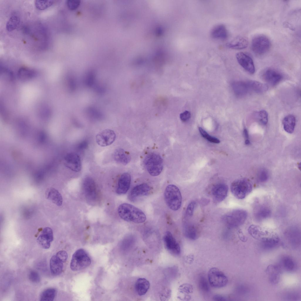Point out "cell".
I'll use <instances>...</instances> for the list:
<instances>
[{
    "label": "cell",
    "mask_w": 301,
    "mask_h": 301,
    "mask_svg": "<svg viewBox=\"0 0 301 301\" xmlns=\"http://www.w3.org/2000/svg\"><path fill=\"white\" fill-rule=\"evenodd\" d=\"M118 212L120 217L127 222L141 223L146 220V215L141 210L128 203L121 204Z\"/></svg>",
    "instance_id": "obj_1"
},
{
    "label": "cell",
    "mask_w": 301,
    "mask_h": 301,
    "mask_svg": "<svg viewBox=\"0 0 301 301\" xmlns=\"http://www.w3.org/2000/svg\"><path fill=\"white\" fill-rule=\"evenodd\" d=\"M165 202L168 208L173 211H176L180 208L182 197L180 191L176 185L170 184L166 187L164 193Z\"/></svg>",
    "instance_id": "obj_2"
},
{
    "label": "cell",
    "mask_w": 301,
    "mask_h": 301,
    "mask_svg": "<svg viewBox=\"0 0 301 301\" xmlns=\"http://www.w3.org/2000/svg\"><path fill=\"white\" fill-rule=\"evenodd\" d=\"M252 189L251 182L245 178L234 181L230 186L232 193L235 197L239 199L245 198L251 192Z\"/></svg>",
    "instance_id": "obj_3"
},
{
    "label": "cell",
    "mask_w": 301,
    "mask_h": 301,
    "mask_svg": "<svg viewBox=\"0 0 301 301\" xmlns=\"http://www.w3.org/2000/svg\"><path fill=\"white\" fill-rule=\"evenodd\" d=\"M144 163L148 171L152 176H158L161 172L163 160L158 154L155 153H149L145 158Z\"/></svg>",
    "instance_id": "obj_4"
},
{
    "label": "cell",
    "mask_w": 301,
    "mask_h": 301,
    "mask_svg": "<svg viewBox=\"0 0 301 301\" xmlns=\"http://www.w3.org/2000/svg\"><path fill=\"white\" fill-rule=\"evenodd\" d=\"M247 213L241 209L233 210L225 215L223 218L225 223L230 228H236L242 225L245 221Z\"/></svg>",
    "instance_id": "obj_5"
},
{
    "label": "cell",
    "mask_w": 301,
    "mask_h": 301,
    "mask_svg": "<svg viewBox=\"0 0 301 301\" xmlns=\"http://www.w3.org/2000/svg\"><path fill=\"white\" fill-rule=\"evenodd\" d=\"M91 263V259L87 253L83 249H80L73 254L70 267L72 270L78 271L87 267Z\"/></svg>",
    "instance_id": "obj_6"
},
{
    "label": "cell",
    "mask_w": 301,
    "mask_h": 301,
    "mask_svg": "<svg viewBox=\"0 0 301 301\" xmlns=\"http://www.w3.org/2000/svg\"><path fill=\"white\" fill-rule=\"evenodd\" d=\"M271 45L270 41L267 37L264 35H259L255 36L252 39L251 48L255 55L261 56L269 51Z\"/></svg>",
    "instance_id": "obj_7"
},
{
    "label": "cell",
    "mask_w": 301,
    "mask_h": 301,
    "mask_svg": "<svg viewBox=\"0 0 301 301\" xmlns=\"http://www.w3.org/2000/svg\"><path fill=\"white\" fill-rule=\"evenodd\" d=\"M208 277L210 284L215 288L223 287L226 285L228 282L226 276L216 267H212L209 270Z\"/></svg>",
    "instance_id": "obj_8"
},
{
    "label": "cell",
    "mask_w": 301,
    "mask_h": 301,
    "mask_svg": "<svg viewBox=\"0 0 301 301\" xmlns=\"http://www.w3.org/2000/svg\"><path fill=\"white\" fill-rule=\"evenodd\" d=\"M65 166L73 171L78 172L81 169L82 165L79 155L74 152L67 153L64 157Z\"/></svg>",
    "instance_id": "obj_9"
},
{
    "label": "cell",
    "mask_w": 301,
    "mask_h": 301,
    "mask_svg": "<svg viewBox=\"0 0 301 301\" xmlns=\"http://www.w3.org/2000/svg\"><path fill=\"white\" fill-rule=\"evenodd\" d=\"M116 138V134L113 131L106 129L101 131L96 135V140L99 146L105 147L112 144Z\"/></svg>",
    "instance_id": "obj_10"
},
{
    "label": "cell",
    "mask_w": 301,
    "mask_h": 301,
    "mask_svg": "<svg viewBox=\"0 0 301 301\" xmlns=\"http://www.w3.org/2000/svg\"><path fill=\"white\" fill-rule=\"evenodd\" d=\"M236 57L238 63L246 71L251 74L254 73L255 68L254 63L250 56L240 52L236 54Z\"/></svg>",
    "instance_id": "obj_11"
},
{
    "label": "cell",
    "mask_w": 301,
    "mask_h": 301,
    "mask_svg": "<svg viewBox=\"0 0 301 301\" xmlns=\"http://www.w3.org/2000/svg\"><path fill=\"white\" fill-rule=\"evenodd\" d=\"M163 241L165 247L170 253L176 255L180 253V246L170 231H168L165 233Z\"/></svg>",
    "instance_id": "obj_12"
},
{
    "label": "cell",
    "mask_w": 301,
    "mask_h": 301,
    "mask_svg": "<svg viewBox=\"0 0 301 301\" xmlns=\"http://www.w3.org/2000/svg\"><path fill=\"white\" fill-rule=\"evenodd\" d=\"M150 190V186L146 183L137 185L131 190L128 196L129 199L132 201H134L138 198L148 195Z\"/></svg>",
    "instance_id": "obj_13"
},
{
    "label": "cell",
    "mask_w": 301,
    "mask_h": 301,
    "mask_svg": "<svg viewBox=\"0 0 301 301\" xmlns=\"http://www.w3.org/2000/svg\"><path fill=\"white\" fill-rule=\"evenodd\" d=\"M53 239L52 230L50 228L46 227L44 228L38 238L37 241L42 247L45 249H47L50 248L51 243Z\"/></svg>",
    "instance_id": "obj_14"
},
{
    "label": "cell",
    "mask_w": 301,
    "mask_h": 301,
    "mask_svg": "<svg viewBox=\"0 0 301 301\" xmlns=\"http://www.w3.org/2000/svg\"><path fill=\"white\" fill-rule=\"evenodd\" d=\"M228 192L227 185L223 183H219L214 185L212 189L211 192L214 200L219 203L226 197Z\"/></svg>",
    "instance_id": "obj_15"
},
{
    "label": "cell",
    "mask_w": 301,
    "mask_h": 301,
    "mask_svg": "<svg viewBox=\"0 0 301 301\" xmlns=\"http://www.w3.org/2000/svg\"><path fill=\"white\" fill-rule=\"evenodd\" d=\"M83 186L87 198L91 200H95L96 197V191L95 183L93 180L90 177H86L83 180Z\"/></svg>",
    "instance_id": "obj_16"
},
{
    "label": "cell",
    "mask_w": 301,
    "mask_h": 301,
    "mask_svg": "<svg viewBox=\"0 0 301 301\" xmlns=\"http://www.w3.org/2000/svg\"><path fill=\"white\" fill-rule=\"evenodd\" d=\"M263 79L270 84L275 86L278 84L282 79V75L277 70L268 68L263 72L262 75Z\"/></svg>",
    "instance_id": "obj_17"
},
{
    "label": "cell",
    "mask_w": 301,
    "mask_h": 301,
    "mask_svg": "<svg viewBox=\"0 0 301 301\" xmlns=\"http://www.w3.org/2000/svg\"><path fill=\"white\" fill-rule=\"evenodd\" d=\"M131 176L128 173H123L120 177L116 190L119 195L126 194L131 184Z\"/></svg>",
    "instance_id": "obj_18"
},
{
    "label": "cell",
    "mask_w": 301,
    "mask_h": 301,
    "mask_svg": "<svg viewBox=\"0 0 301 301\" xmlns=\"http://www.w3.org/2000/svg\"><path fill=\"white\" fill-rule=\"evenodd\" d=\"M46 198L58 206H61L63 202V198L60 193L53 188H47L45 192Z\"/></svg>",
    "instance_id": "obj_19"
},
{
    "label": "cell",
    "mask_w": 301,
    "mask_h": 301,
    "mask_svg": "<svg viewBox=\"0 0 301 301\" xmlns=\"http://www.w3.org/2000/svg\"><path fill=\"white\" fill-rule=\"evenodd\" d=\"M113 158L117 163L123 165L127 164L131 160L129 153L121 148H117L114 151Z\"/></svg>",
    "instance_id": "obj_20"
},
{
    "label": "cell",
    "mask_w": 301,
    "mask_h": 301,
    "mask_svg": "<svg viewBox=\"0 0 301 301\" xmlns=\"http://www.w3.org/2000/svg\"><path fill=\"white\" fill-rule=\"evenodd\" d=\"M210 35L213 39L224 40L227 38L228 34L225 26L223 25L220 24L215 26L212 29Z\"/></svg>",
    "instance_id": "obj_21"
},
{
    "label": "cell",
    "mask_w": 301,
    "mask_h": 301,
    "mask_svg": "<svg viewBox=\"0 0 301 301\" xmlns=\"http://www.w3.org/2000/svg\"><path fill=\"white\" fill-rule=\"evenodd\" d=\"M265 272L268 276L269 280L271 283L276 284L278 282L280 273L278 266L275 265H270L267 268Z\"/></svg>",
    "instance_id": "obj_22"
},
{
    "label": "cell",
    "mask_w": 301,
    "mask_h": 301,
    "mask_svg": "<svg viewBox=\"0 0 301 301\" xmlns=\"http://www.w3.org/2000/svg\"><path fill=\"white\" fill-rule=\"evenodd\" d=\"M248 45V40L243 37L238 36L228 43L227 46L230 49H242L247 48Z\"/></svg>",
    "instance_id": "obj_23"
},
{
    "label": "cell",
    "mask_w": 301,
    "mask_h": 301,
    "mask_svg": "<svg viewBox=\"0 0 301 301\" xmlns=\"http://www.w3.org/2000/svg\"><path fill=\"white\" fill-rule=\"evenodd\" d=\"M150 286L149 281L146 279L140 278L136 280L135 288L136 292L139 296H143L147 293Z\"/></svg>",
    "instance_id": "obj_24"
},
{
    "label": "cell",
    "mask_w": 301,
    "mask_h": 301,
    "mask_svg": "<svg viewBox=\"0 0 301 301\" xmlns=\"http://www.w3.org/2000/svg\"><path fill=\"white\" fill-rule=\"evenodd\" d=\"M50 267L51 273L53 275H60L62 271L63 262L59 260L55 255H53L50 261Z\"/></svg>",
    "instance_id": "obj_25"
},
{
    "label": "cell",
    "mask_w": 301,
    "mask_h": 301,
    "mask_svg": "<svg viewBox=\"0 0 301 301\" xmlns=\"http://www.w3.org/2000/svg\"><path fill=\"white\" fill-rule=\"evenodd\" d=\"M183 232L185 236L191 240H195L198 236L196 227L191 223H184L183 226Z\"/></svg>",
    "instance_id": "obj_26"
},
{
    "label": "cell",
    "mask_w": 301,
    "mask_h": 301,
    "mask_svg": "<svg viewBox=\"0 0 301 301\" xmlns=\"http://www.w3.org/2000/svg\"><path fill=\"white\" fill-rule=\"evenodd\" d=\"M247 82L250 91L261 93L266 92L268 89V86L265 83L255 81H250Z\"/></svg>",
    "instance_id": "obj_27"
},
{
    "label": "cell",
    "mask_w": 301,
    "mask_h": 301,
    "mask_svg": "<svg viewBox=\"0 0 301 301\" xmlns=\"http://www.w3.org/2000/svg\"><path fill=\"white\" fill-rule=\"evenodd\" d=\"M282 123L285 131L288 133H292L293 132L295 125V118L292 115H288L284 118Z\"/></svg>",
    "instance_id": "obj_28"
},
{
    "label": "cell",
    "mask_w": 301,
    "mask_h": 301,
    "mask_svg": "<svg viewBox=\"0 0 301 301\" xmlns=\"http://www.w3.org/2000/svg\"><path fill=\"white\" fill-rule=\"evenodd\" d=\"M233 86L235 93L239 96L245 95L250 91L247 81L237 82Z\"/></svg>",
    "instance_id": "obj_29"
},
{
    "label": "cell",
    "mask_w": 301,
    "mask_h": 301,
    "mask_svg": "<svg viewBox=\"0 0 301 301\" xmlns=\"http://www.w3.org/2000/svg\"><path fill=\"white\" fill-rule=\"evenodd\" d=\"M271 211L268 207L262 206L258 208L255 213V216L258 221H261L269 217Z\"/></svg>",
    "instance_id": "obj_30"
},
{
    "label": "cell",
    "mask_w": 301,
    "mask_h": 301,
    "mask_svg": "<svg viewBox=\"0 0 301 301\" xmlns=\"http://www.w3.org/2000/svg\"><path fill=\"white\" fill-rule=\"evenodd\" d=\"M20 22L19 17L17 15L13 14L10 16L6 24V30L9 32L15 29L19 25Z\"/></svg>",
    "instance_id": "obj_31"
},
{
    "label": "cell",
    "mask_w": 301,
    "mask_h": 301,
    "mask_svg": "<svg viewBox=\"0 0 301 301\" xmlns=\"http://www.w3.org/2000/svg\"><path fill=\"white\" fill-rule=\"evenodd\" d=\"M56 294V290L52 288H48L44 290L41 294L40 300L45 301H53Z\"/></svg>",
    "instance_id": "obj_32"
},
{
    "label": "cell",
    "mask_w": 301,
    "mask_h": 301,
    "mask_svg": "<svg viewBox=\"0 0 301 301\" xmlns=\"http://www.w3.org/2000/svg\"><path fill=\"white\" fill-rule=\"evenodd\" d=\"M35 74L36 72L33 70L25 67L20 68L18 72L19 77L23 80L31 78L35 76Z\"/></svg>",
    "instance_id": "obj_33"
},
{
    "label": "cell",
    "mask_w": 301,
    "mask_h": 301,
    "mask_svg": "<svg viewBox=\"0 0 301 301\" xmlns=\"http://www.w3.org/2000/svg\"><path fill=\"white\" fill-rule=\"evenodd\" d=\"M279 239L278 236L274 235L271 237L262 238V245L267 248H271L275 246L278 243Z\"/></svg>",
    "instance_id": "obj_34"
},
{
    "label": "cell",
    "mask_w": 301,
    "mask_h": 301,
    "mask_svg": "<svg viewBox=\"0 0 301 301\" xmlns=\"http://www.w3.org/2000/svg\"><path fill=\"white\" fill-rule=\"evenodd\" d=\"M54 2L53 0H36L35 1V5L36 9L42 10L52 6Z\"/></svg>",
    "instance_id": "obj_35"
},
{
    "label": "cell",
    "mask_w": 301,
    "mask_h": 301,
    "mask_svg": "<svg viewBox=\"0 0 301 301\" xmlns=\"http://www.w3.org/2000/svg\"><path fill=\"white\" fill-rule=\"evenodd\" d=\"M282 263L284 268L287 271H291L295 268V264L294 262L289 257H284L282 260Z\"/></svg>",
    "instance_id": "obj_36"
},
{
    "label": "cell",
    "mask_w": 301,
    "mask_h": 301,
    "mask_svg": "<svg viewBox=\"0 0 301 301\" xmlns=\"http://www.w3.org/2000/svg\"><path fill=\"white\" fill-rule=\"evenodd\" d=\"M256 114L257 119L260 123L263 125L267 124L268 121V114L266 111H260Z\"/></svg>",
    "instance_id": "obj_37"
},
{
    "label": "cell",
    "mask_w": 301,
    "mask_h": 301,
    "mask_svg": "<svg viewBox=\"0 0 301 301\" xmlns=\"http://www.w3.org/2000/svg\"><path fill=\"white\" fill-rule=\"evenodd\" d=\"M199 131L201 136L208 141L212 143H218L220 141L217 138L210 135L208 133L201 127L198 128Z\"/></svg>",
    "instance_id": "obj_38"
},
{
    "label": "cell",
    "mask_w": 301,
    "mask_h": 301,
    "mask_svg": "<svg viewBox=\"0 0 301 301\" xmlns=\"http://www.w3.org/2000/svg\"><path fill=\"white\" fill-rule=\"evenodd\" d=\"M249 233L254 238H257L262 233L261 228L259 226L252 225L248 228Z\"/></svg>",
    "instance_id": "obj_39"
},
{
    "label": "cell",
    "mask_w": 301,
    "mask_h": 301,
    "mask_svg": "<svg viewBox=\"0 0 301 301\" xmlns=\"http://www.w3.org/2000/svg\"><path fill=\"white\" fill-rule=\"evenodd\" d=\"M199 287L200 290L205 292H208L209 287L206 279L203 276H200L199 280Z\"/></svg>",
    "instance_id": "obj_40"
},
{
    "label": "cell",
    "mask_w": 301,
    "mask_h": 301,
    "mask_svg": "<svg viewBox=\"0 0 301 301\" xmlns=\"http://www.w3.org/2000/svg\"><path fill=\"white\" fill-rule=\"evenodd\" d=\"M269 174L267 171L264 169H261L259 172L258 178L259 180L261 182L266 181L268 179Z\"/></svg>",
    "instance_id": "obj_41"
},
{
    "label": "cell",
    "mask_w": 301,
    "mask_h": 301,
    "mask_svg": "<svg viewBox=\"0 0 301 301\" xmlns=\"http://www.w3.org/2000/svg\"><path fill=\"white\" fill-rule=\"evenodd\" d=\"M29 278L31 281L34 283H38L40 280L39 273L34 270L31 271L29 274Z\"/></svg>",
    "instance_id": "obj_42"
},
{
    "label": "cell",
    "mask_w": 301,
    "mask_h": 301,
    "mask_svg": "<svg viewBox=\"0 0 301 301\" xmlns=\"http://www.w3.org/2000/svg\"><path fill=\"white\" fill-rule=\"evenodd\" d=\"M196 203L195 201L191 202L188 205L186 211V215L188 217H190L193 215Z\"/></svg>",
    "instance_id": "obj_43"
},
{
    "label": "cell",
    "mask_w": 301,
    "mask_h": 301,
    "mask_svg": "<svg viewBox=\"0 0 301 301\" xmlns=\"http://www.w3.org/2000/svg\"><path fill=\"white\" fill-rule=\"evenodd\" d=\"M80 3V1L78 0H68L67 1L66 4L69 9L74 10L78 7Z\"/></svg>",
    "instance_id": "obj_44"
},
{
    "label": "cell",
    "mask_w": 301,
    "mask_h": 301,
    "mask_svg": "<svg viewBox=\"0 0 301 301\" xmlns=\"http://www.w3.org/2000/svg\"><path fill=\"white\" fill-rule=\"evenodd\" d=\"M55 255L63 263L66 261L68 256L67 252L65 250L60 251L58 252Z\"/></svg>",
    "instance_id": "obj_45"
},
{
    "label": "cell",
    "mask_w": 301,
    "mask_h": 301,
    "mask_svg": "<svg viewBox=\"0 0 301 301\" xmlns=\"http://www.w3.org/2000/svg\"><path fill=\"white\" fill-rule=\"evenodd\" d=\"M192 289L191 285L188 284H183L179 287L178 290L180 293H188L191 292Z\"/></svg>",
    "instance_id": "obj_46"
},
{
    "label": "cell",
    "mask_w": 301,
    "mask_h": 301,
    "mask_svg": "<svg viewBox=\"0 0 301 301\" xmlns=\"http://www.w3.org/2000/svg\"><path fill=\"white\" fill-rule=\"evenodd\" d=\"M171 291L169 289H165L161 294L160 298L162 300H167L170 297Z\"/></svg>",
    "instance_id": "obj_47"
},
{
    "label": "cell",
    "mask_w": 301,
    "mask_h": 301,
    "mask_svg": "<svg viewBox=\"0 0 301 301\" xmlns=\"http://www.w3.org/2000/svg\"><path fill=\"white\" fill-rule=\"evenodd\" d=\"M191 116L190 112L186 111L180 114V115L181 120L183 122H185L189 119Z\"/></svg>",
    "instance_id": "obj_48"
},
{
    "label": "cell",
    "mask_w": 301,
    "mask_h": 301,
    "mask_svg": "<svg viewBox=\"0 0 301 301\" xmlns=\"http://www.w3.org/2000/svg\"><path fill=\"white\" fill-rule=\"evenodd\" d=\"M213 300L217 301H222L226 300V298L223 296L220 295H214L213 298Z\"/></svg>",
    "instance_id": "obj_49"
},
{
    "label": "cell",
    "mask_w": 301,
    "mask_h": 301,
    "mask_svg": "<svg viewBox=\"0 0 301 301\" xmlns=\"http://www.w3.org/2000/svg\"><path fill=\"white\" fill-rule=\"evenodd\" d=\"M88 146V143L85 141L81 142L78 146V148L80 150L85 149Z\"/></svg>",
    "instance_id": "obj_50"
},
{
    "label": "cell",
    "mask_w": 301,
    "mask_h": 301,
    "mask_svg": "<svg viewBox=\"0 0 301 301\" xmlns=\"http://www.w3.org/2000/svg\"><path fill=\"white\" fill-rule=\"evenodd\" d=\"M243 135L245 138H246V140L249 139L248 133L247 130L246 129H245L244 130Z\"/></svg>",
    "instance_id": "obj_51"
},
{
    "label": "cell",
    "mask_w": 301,
    "mask_h": 301,
    "mask_svg": "<svg viewBox=\"0 0 301 301\" xmlns=\"http://www.w3.org/2000/svg\"><path fill=\"white\" fill-rule=\"evenodd\" d=\"M245 143L247 145H249L250 143V141L249 140H246L245 141Z\"/></svg>",
    "instance_id": "obj_52"
}]
</instances>
